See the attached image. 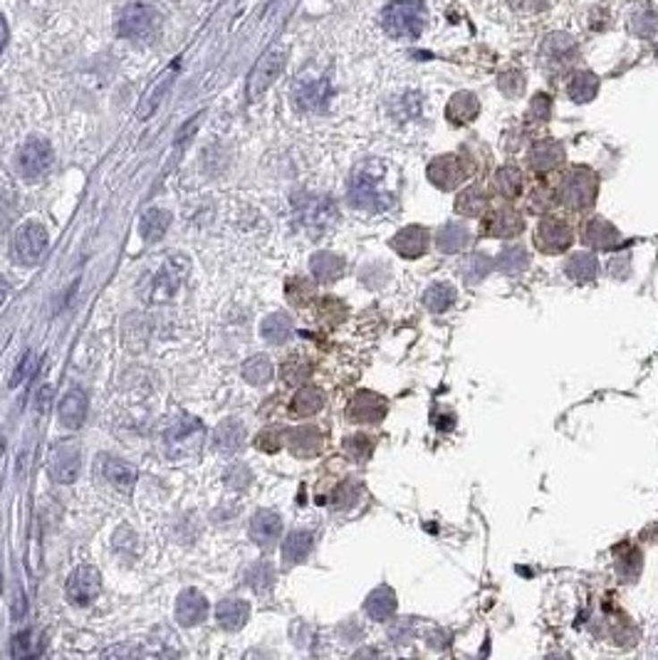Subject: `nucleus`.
Returning <instances> with one entry per match:
<instances>
[{
	"label": "nucleus",
	"instance_id": "f257e3e1",
	"mask_svg": "<svg viewBox=\"0 0 658 660\" xmlns=\"http://www.w3.org/2000/svg\"><path fill=\"white\" fill-rule=\"evenodd\" d=\"M386 169L379 161H367L351 173L350 203L364 213H382L396 203V193L386 186Z\"/></svg>",
	"mask_w": 658,
	"mask_h": 660
},
{
	"label": "nucleus",
	"instance_id": "f03ea898",
	"mask_svg": "<svg viewBox=\"0 0 658 660\" xmlns=\"http://www.w3.org/2000/svg\"><path fill=\"white\" fill-rule=\"evenodd\" d=\"M426 25V8L421 0H393L382 11V28L396 40H416Z\"/></svg>",
	"mask_w": 658,
	"mask_h": 660
},
{
	"label": "nucleus",
	"instance_id": "7ed1b4c3",
	"mask_svg": "<svg viewBox=\"0 0 658 660\" xmlns=\"http://www.w3.org/2000/svg\"><path fill=\"white\" fill-rule=\"evenodd\" d=\"M596 196H599V176L586 166H574L562 176L557 198L567 211L574 213H584L589 208H595Z\"/></svg>",
	"mask_w": 658,
	"mask_h": 660
},
{
	"label": "nucleus",
	"instance_id": "20e7f679",
	"mask_svg": "<svg viewBox=\"0 0 658 660\" xmlns=\"http://www.w3.org/2000/svg\"><path fill=\"white\" fill-rule=\"evenodd\" d=\"M203 438H206V428L198 418L179 415L164 430V446L171 458H191L201 450Z\"/></svg>",
	"mask_w": 658,
	"mask_h": 660
},
{
	"label": "nucleus",
	"instance_id": "39448f33",
	"mask_svg": "<svg viewBox=\"0 0 658 660\" xmlns=\"http://www.w3.org/2000/svg\"><path fill=\"white\" fill-rule=\"evenodd\" d=\"M45 247H47V230H45V225L38 223V221H28V223H22L15 230V235H13L11 255L18 265L30 267L43 257Z\"/></svg>",
	"mask_w": 658,
	"mask_h": 660
},
{
	"label": "nucleus",
	"instance_id": "423d86ee",
	"mask_svg": "<svg viewBox=\"0 0 658 660\" xmlns=\"http://www.w3.org/2000/svg\"><path fill=\"white\" fill-rule=\"evenodd\" d=\"M574 243V230L572 225L567 223L564 218H554L547 215L537 223L535 230V246L540 247L544 255H560L567 253Z\"/></svg>",
	"mask_w": 658,
	"mask_h": 660
},
{
	"label": "nucleus",
	"instance_id": "0eeeda50",
	"mask_svg": "<svg viewBox=\"0 0 658 660\" xmlns=\"http://www.w3.org/2000/svg\"><path fill=\"white\" fill-rule=\"evenodd\" d=\"M159 30V15L147 5H129L127 11L119 15L117 32L124 40H151Z\"/></svg>",
	"mask_w": 658,
	"mask_h": 660
},
{
	"label": "nucleus",
	"instance_id": "6e6552de",
	"mask_svg": "<svg viewBox=\"0 0 658 660\" xmlns=\"http://www.w3.org/2000/svg\"><path fill=\"white\" fill-rule=\"evenodd\" d=\"M189 275V260L186 257H169L151 282L149 299L151 302H169L176 297L181 282Z\"/></svg>",
	"mask_w": 658,
	"mask_h": 660
},
{
	"label": "nucleus",
	"instance_id": "1a4fd4ad",
	"mask_svg": "<svg viewBox=\"0 0 658 660\" xmlns=\"http://www.w3.org/2000/svg\"><path fill=\"white\" fill-rule=\"evenodd\" d=\"M283 67H285V50H280V47H273V50H267L257 64L253 67V72H250V79H248V99H257V96L266 95V89L273 82H275L280 72H283Z\"/></svg>",
	"mask_w": 658,
	"mask_h": 660
},
{
	"label": "nucleus",
	"instance_id": "9d476101",
	"mask_svg": "<svg viewBox=\"0 0 658 660\" xmlns=\"http://www.w3.org/2000/svg\"><path fill=\"white\" fill-rule=\"evenodd\" d=\"M53 159L55 154L50 141H45L40 137H32L18 151V169H21L25 179H38V176H43V173L50 171Z\"/></svg>",
	"mask_w": 658,
	"mask_h": 660
},
{
	"label": "nucleus",
	"instance_id": "9b49d317",
	"mask_svg": "<svg viewBox=\"0 0 658 660\" xmlns=\"http://www.w3.org/2000/svg\"><path fill=\"white\" fill-rule=\"evenodd\" d=\"M80 460H82V450H80V443L75 440H63L50 450L47 455V470L50 475L57 482H75L77 475H80Z\"/></svg>",
	"mask_w": 658,
	"mask_h": 660
},
{
	"label": "nucleus",
	"instance_id": "f8f14e48",
	"mask_svg": "<svg viewBox=\"0 0 658 660\" xmlns=\"http://www.w3.org/2000/svg\"><path fill=\"white\" fill-rule=\"evenodd\" d=\"M295 211H298L302 225L312 233L327 230L337 221V208L332 205L329 198H322V196H302L295 203Z\"/></svg>",
	"mask_w": 658,
	"mask_h": 660
},
{
	"label": "nucleus",
	"instance_id": "ddd939ff",
	"mask_svg": "<svg viewBox=\"0 0 658 660\" xmlns=\"http://www.w3.org/2000/svg\"><path fill=\"white\" fill-rule=\"evenodd\" d=\"M102 591V574L95 566H77L75 572L67 579V598L75 606H89Z\"/></svg>",
	"mask_w": 658,
	"mask_h": 660
},
{
	"label": "nucleus",
	"instance_id": "4468645a",
	"mask_svg": "<svg viewBox=\"0 0 658 660\" xmlns=\"http://www.w3.org/2000/svg\"><path fill=\"white\" fill-rule=\"evenodd\" d=\"M522 230H525V218L512 205H498L483 218V233L488 238L510 240V238H518Z\"/></svg>",
	"mask_w": 658,
	"mask_h": 660
},
{
	"label": "nucleus",
	"instance_id": "2eb2a0df",
	"mask_svg": "<svg viewBox=\"0 0 658 660\" xmlns=\"http://www.w3.org/2000/svg\"><path fill=\"white\" fill-rule=\"evenodd\" d=\"M426 173H428V181L434 183L438 191H453L468 179L466 163L460 161V156H453V154L431 161Z\"/></svg>",
	"mask_w": 658,
	"mask_h": 660
},
{
	"label": "nucleus",
	"instance_id": "dca6fc26",
	"mask_svg": "<svg viewBox=\"0 0 658 660\" xmlns=\"http://www.w3.org/2000/svg\"><path fill=\"white\" fill-rule=\"evenodd\" d=\"M389 411L386 398L374 391H359V394L351 398L350 408H347V418L351 423H359V426H376L382 423L384 415Z\"/></svg>",
	"mask_w": 658,
	"mask_h": 660
},
{
	"label": "nucleus",
	"instance_id": "f3484780",
	"mask_svg": "<svg viewBox=\"0 0 658 660\" xmlns=\"http://www.w3.org/2000/svg\"><path fill=\"white\" fill-rule=\"evenodd\" d=\"M431 246V235L424 225H406L399 233L392 238V247L396 255H401L404 260H418L428 253Z\"/></svg>",
	"mask_w": 658,
	"mask_h": 660
},
{
	"label": "nucleus",
	"instance_id": "a211bd4d",
	"mask_svg": "<svg viewBox=\"0 0 658 660\" xmlns=\"http://www.w3.org/2000/svg\"><path fill=\"white\" fill-rule=\"evenodd\" d=\"M208 616V601L198 589H183L176 598V623L183 629L198 626Z\"/></svg>",
	"mask_w": 658,
	"mask_h": 660
},
{
	"label": "nucleus",
	"instance_id": "6ab92c4d",
	"mask_svg": "<svg viewBox=\"0 0 658 660\" xmlns=\"http://www.w3.org/2000/svg\"><path fill=\"white\" fill-rule=\"evenodd\" d=\"M582 243L604 253V250H616V247L624 246V238H621V233L609 221H604V218H592V221L584 223Z\"/></svg>",
	"mask_w": 658,
	"mask_h": 660
},
{
	"label": "nucleus",
	"instance_id": "aec40b11",
	"mask_svg": "<svg viewBox=\"0 0 658 660\" xmlns=\"http://www.w3.org/2000/svg\"><path fill=\"white\" fill-rule=\"evenodd\" d=\"M283 534V517L273 510H260L255 512L253 520H250V537L257 547L270 549L275 547V542Z\"/></svg>",
	"mask_w": 658,
	"mask_h": 660
},
{
	"label": "nucleus",
	"instance_id": "412c9836",
	"mask_svg": "<svg viewBox=\"0 0 658 660\" xmlns=\"http://www.w3.org/2000/svg\"><path fill=\"white\" fill-rule=\"evenodd\" d=\"M527 163L537 173H550V171L560 169L564 163V146L554 138L537 141L530 149V154H527Z\"/></svg>",
	"mask_w": 658,
	"mask_h": 660
},
{
	"label": "nucleus",
	"instance_id": "4be33fe9",
	"mask_svg": "<svg viewBox=\"0 0 658 660\" xmlns=\"http://www.w3.org/2000/svg\"><path fill=\"white\" fill-rule=\"evenodd\" d=\"M287 446H290V453L295 458H315V455L322 453L325 440H322V433L317 428L299 426L287 433Z\"/></svg>",
	"mask_w": 658,
	"mask_h": 660
},
{
	"label": "nucleus",
	"instance_id": "5701e85b",
	"mask_svg": "<svg viewBox=\"0 0 658 660\" xmlns=\"http://www.w3.org/2000/svg\"><path fill=\"white\" fill-rule=\"evenodd\" d=\"M245 446V426L238 418H225L213 433V447L224 455H235Z\"/></svg>",
	"mask_w": 658,
	"mask_h": 660
},
{
	"label": "nucleus",
	"instance_id": "b1692460",
	"mask_svg": "<svg viewBox=\"0 0 658 660\" xmlns=\"http://www.w3.org/2000/svg\"><path fill=\"white\" fill-rule=\"evenodd\" d=\"M470 240H473L470 228L466 223L451 221V223L441 225V230L435 235V247L441 253H446V255H456V253H460V250H466L470 246Z\"/></svg>",
	"mask_w": 658,
	"mask_h": 660
},
{
	"label": "nucleus",
	"instance_id": "393cba45",
	"mask_svg": "<svg viewBox=\"0 0 658 660\" xmlns=\"http://www.w3.org/2000/svg\"><path fill=\"white\" fill-rule=\"evenodd\" d=\"M215 618H218V626L224 631H240L250 618V604L243 598H225L215 606Z\"/></svg>",
	"mask_w": 658,
	"mask_h": 660
},
{
	"label": "nucleus",
	"instance_id": "a878e982",
	"mask_svg": "<svg viewBox=\"0 0 658 660\" xmlns=\"http://www.w3.org/2000/svg\"><path fill=\"white\" fill-rule=\"evenodd\" d=\"M87 411H89V401L87 396L80 391V388H72L60 398V405H57V414H60V421L63 426L67 428H82L87 418Z\"/></svg>",
	"mask_w": 658,
	"mask_h": 660
},
{
	"label": "nucleus",
	"instance_id": "bb28decb",
	"mask_svg": "<svg viewBox=\"0 0 658 660\" xmlns=\"http://www.w3.org/2000/svg\"><path fill=\"white\" fill-rule=\"evenodd\" d=\"M102 475L119 492H131L134 485H137V470L131 468L129 463H124V460L112 458V455L102 458Z\"/></svg>",
	"mask_w": 658,
	"mask_h": 660
},
{
	"label": "nucleus",
	"instance_id": "cd10ccee",
	"mask_svg": "<svg viewBox=\"0 0 658 660\" xmlns=\"http://www.w3.org/2000/svg\"><path fill=\"white\" fill-rule=\"evenodd\" d=\"M309 270H312V275H315L319 285H332V282H337L344 275V260L340 255H334V253L322 250V253H315L309 257Z\"/></svg>",
	"mask_w": 658,
	"mask_h": 660
},
{
	"label": "nucleus",
	"instance_id": "c85d7f7f",
	"mask_svg": "<svg viewBox=\"0 0 658 660\" xmlns=\"http://www.w3.org/2000/svg\"><path fill=\"white\" fill-rule=\"evenodd\" d=\"M364 611L372 621H389L396 611V594H393L392 586H376L372 594L364 601Z\"/></svg>",
	"mask_w": 658,
	"mask_h": 660
},
{
	"label": "nucleus",
	"instance_id": "c756f323",
	"mask_svg": "<svg viewBox=\"0 0 658 660\" xmlns=\"http://www.w3.org/2000/svg\"><path fill=\"white\" fill-rule=\"evenodd\" d=\"M490 205V196L488 191L480 186V183H473L463 191L458 193L456 198V213L466 215V218H478L488 211Z\"/></svg>",
	"mask_w": 658,
	"mask_h": 660
},
{
	"label": "nucleus",
	"instance_id": "7c9ffc66",
	"mask_svg": "<svg viewBox=\"0 0 658 660\" xmlns=\"http://www.w3.org/2000/svg\"><path fill=\"white\" fill-rule=\"evenodd\" d=\"M564 275L579 285H589L599 275V260L592 253H574L564 263Z\"/></svg>",
	"mask_w": 658,
	"mask_h": 660
},
{
	"label": "nucleus",
	"instance_id": "2f4dec72",
	"mask_svg": "<svg viewBox=\"0 0 658 660\" xmlns=\"http://www.w3.org/2000/svg\"><path fill=\"white\" fill-rule=\"evenodd\" d=\"M478 114L480 102L476 95H470V92H458V95L451 96V102H448L446 107L448 121H453V124H470Z\"/></svg>",
	"mask_w": 658,
	"mask_h": 660
},
{
	"label": "nucleus",
	"instance_id": "473e14b6",
	"mask_svg": "<svg viewBox=\"0 0 658 660\" xmlns=\"http://www.w3.org/2000/svg\"><path fill=\"white\" fill-rule=\"evenodd\" d=\"M641 566H644V556H641V549H637L634 544H624L621 549H616V576L624 584L637 581L641 576Z\"/></svg>",
	"mask_w": 658,
	"mask_h": 660
},
{
	"label": "nucleus",
	"instance_id": "72a5a7b5",
	"mask_svg": "<svg viewBox=\"0 0 658 660\" xmlns=\"http://www.w3.org/2000/svg\"><path fill=\"white\" fill-rule=\"evenodd\" d=\"M493 186H495V191H498L502 198L515 201V198L522 193V188H525V176H522V171L518 169L515 163H505V166H500V169L495 171Z\"/></svg>",
	"mask_w": 658,
	"mask_h": 660
},
{
	"label": "nucleus",
	"instance_id": "f704fd0d",
	"mask_svg": "<svg viewBox=\"0 0 658 660\" xmlns=\"http://www.w3.org/2000/svg\"><path fill=\"white\" fill-rule=\"evenodd\" d=\"M312 542H315V537H312L308 530H295V532H290L285 542H283V562H285L287 566L305 562L309 556V552H312Z\"/></svg>",
	"mask_w": 658,
	"mask_h": 660
},
{
	"label": "nucleus",
	"instance_id": "c9c22d12",
	"mask_svg": "<svg viewBox=\"0 0 658 660\" xmlns=\"http://www.w3.org/2000/svg\"><path fill=\"white\" fill-rule=\"evenodd\" d=\"M325 391L317 388V386H302L295 398H292V404H290V414L298 415V418H308V415H315L319 414L322 408H325Z\"/></svg>",
	"mask_w": 658,
	"mask_h": 660
},
{
	"label": "nucleus",
	"instance_id": "e433bc0d",
	"mask_svg": "<svg viewBox=\"0 0 658 660\" xmlns=\"http://www.w3.org/2000/svg\"><path fill=\"white\" fill-rule=\"evenodd\" d=\"M574 43L572 38H567V35H550L544 45H542V57H544V63L550 64V67H564L567 63H572L574 57Z\"/></svg>",
	"mask_w": 658,
	"mask_h": 660
},
{
	"label": "nucleus",
	"instance_id": "4c0bfd02",
	"mask_svg": "<svg viewBox=\"0 0 658 660\" xmlns=\"http://www.w3.org/2000/svg\"><path fill=\"white\" fill-rule=\"evenodd\" d=\"M169 225H171L169 211L151 208L149 213L141 215V221H139V233H141V238H144L147 243H156V240H161V238L166 235Z\"/></svg>",
	"mask_w": 658,
	"mask_h": 660
},
{
	"label": "nucleus",
	"instance_id": "58836bf2",
	"mask_svg": "<svg viewBox=\"0 0 658 660\" xmlns=\"http://www.w3.org/2000/svg\"><path fill=\"white\" fill-rule=\"evenodd\" d=\"M495 267L505 275L515 277L522 275L527 267H530V253L522 246H508L500 250L498 260H495Z\"/></svg>",
	"mask_w": 658,
	"mask_h": 660
},
{
	"label": "nucleus",
	"instance_id": "ea45409f",
	"mask_svg": "<svg viewBox=\"0 0 658 660\" xmlns=\"http://www.w3.org/2000/svg\"><path fill=\"white\" fill-rule=\"evenodd\" d=\"M456 305V289L451 288L448 282H435L424 292V307L434 314L448 312V309Z\"/></svg>",
	"mask_w": 658,
	"mask_h": 660
},
{
	"label": "nucleus",
	"instance_id": "a19ab883",
	"mask_svg": "<svg viewBox=\"0 0 658 660\" xmlns=\"http://www.w3.org/2000/svg\"><path fill=\"white\" fill-rule=\"evenodd\" d=\"M260 334L270 344H285L292 337V320L287 317L285 312H275V314H270V317L263 320Z\"/></svg>",
	"mask_w": 658,
	"mask_h": 660
},
{
	"label": "nucleus",
	"instance_id": "79ce46f5",
	"mask_svg": "<svg viewBox=\"0 0 658 660\" xmlns=\"http://www.w3.org/2000/svg\"><path fill=\"white\" fill-rule=\"evenodd\" d=\"M490 270H493V260L488 255H468L460 265H458V272L463 277V282L466 285H480L485 277L490 275Z\"/></svg>",
	"mask_w": 658,
	"mask_h": 660
},
{
	"label": "nucleus",
	"instance_id": "37998d69",
	"mask_svg": "<svg viewBox=\"0 0 658 660\" xmlns=\"http://www.w3.org/2000/svg\"><path fill=\"white\" fill-rule=\"evenodd\" d=\"M567 92L572 96V102L577 104H586L592 102L599 92V77L592 75V72H579V75L572 77V82L567 87Z\"/></svg>",
	"mask_w": 658,
	"mask_h": 660
},
{
	"label": "nucleus",
	"instance_id": "c03bdc74",
	"mask_svg": "<svg viewBox=\"0 0 658 660\" xmlns=\"http://www.w3.org/2000/svg\"><path fill=\"white\" fill-rule=\"evenodd\" d=\"M273 362L267 359L266 354H257V356H250L248 362L243 363V379L248 384L253 386H266L270 379H273Z\"/></svg>",
	"mask_w": 658,
	"mask_h": 660
},
{
	"label": "nucleus",
	"instance_id": "a18cd8bd",
	"mask_svg": "<svg viewBox=\"0 0 658 660\" xmlns=\"http://www.w3.org/2000/svg\"><path fill=\"white\" fill-rule=\"evenodd\" d=\"M329 96V87L327 82H305V85L298 87V104L302 109H322L327 104Z\"/></svg>",
	"mask_w": 658,
	"mask_h": 660
},
{
	"label": "nucleus",
	"instance_id": "49530a36",
	"mask_svg": "<svg viewBox=\"0 0 658 660\" xmlns=\"http://www.w3.org/2000/svg\"><path fill=\"white\" fill-rule=\"evenodd\" d=\"M280 376H283V381L290 386L308 384L309 376H312V363H309L308 359H302V356H290V359L283 363Z\"/></svg>",
	"mask_w": 658,
	"mask_h": 660
},
{
	"label": "nucleus",
	"instance_id": "de8ad7c7",
	"mask_svg": "<svg viewBox=\"0 0 658 660\" xmlns=\"http://www.w3.org/2000/svg\"><path fill=\"white\" fill-rule=\"evenodd\" d=\"M43 653V643H40V636L35 631H22L18 633L11 643V656L13 658H35Z\"/></svg>",
	"mask_w": 658,
	"mask_h": 660
},
{
	"label": "nucleus",
	"instance_id": "09e8293b",
	"mask_svg": "<svg viewBox=\"0 0 658 660\" xmlns=\"http://www.w3.org/2000/svg\"><path fill=\"white\" fill-rule=\"evenodd\" d=\"M344 450H347V455L351 460H357V463H367V460L372 458L374 453V443L372 438L367 436H351L344 440Z\"/></svg>",
	"mask_w": 658,
	"mask_h": 660
},
{
	"label": "nucleus",
	"instance_id": "8fccbe9b",
	"mask_svg": "<svg viewBox=\"0 0 658 660\" xmlns=\"http://www.w3.org/2000/svg\"><path fill=\"white\" fill-rule=\"evenodd\" d=\"M287 299L298 307H305L315 299V285H309L308 280H290L287 282Z\"/></svg>",
	"mask_w": 658,
	"mask_h": 660
},
{
	"label": "nucleus",
	"instance_id": "3c124183",
	"mask_svg": "<svg viewBox=\"0 0 658 660\" xmlns=\"http://www.w3.org/2000/svg\"><path fill=\"white\" fill-rule=\"evenodd\" d=\"M248 581L253 586V591L263 594V591H267L270 586L275 584V572H273V566L267 564V562H260V564H255L253 569H250Z\"/></svg>",
	"mask_w": 658,
	"mask_h": 660
},
{
	"label": "nucleus",
	"instance_id": "603ef678",
	"mask_svg": "<svg viewBox=\"0 0 658 660\" xmlns=\"http://www.w3.org/2000/svg\"><path fill=\"white\" fill-rule=\"evenodd\" d=\"M553 203H554L553 191H550L544 183H540V186H537V188L527 196V211H530V213H537V215L547 213V211L553 208Z\"/></svg>",
	"mask_w": 658,
	"mask_h": 660
},
{
	"label": "nucleus",
	"instance_id": "864d4df0",
	"mask_svg": "<svg viewBox=\"0 0 658 660\" xmlns=\"http://www.w3.org/2000/svg\"><path fill=\"white\" fill-rule=\"evenodd\" d=\"M416 636V626H414V618H401V621H396L392 629H389V639H392L393 646H406V643H411Z\"/></svg>",
	"mask_w": 658,
	"mask_h": 660
},
{
	"label": "nucleus",
	"instance_id": "5fc2aeb1",
	"mask_svg": "<svg viewBox=\"0 0 658 660\" xmlns=\"http://www.w3.org/2000/svg\"><path fill=\"white\" fill-rule=\"evenodd\" d=\"M361 495V485L357 480H347V482H342V488L334 492V502H337V507H351V505H357Z\"/></svg>",
	"mask_w": 658,
	"mask_h": 660
},
{
	"label": "nucleus",
	"instance_id": "6e6d98bb",
	"mask_svg": "<svg viewBox=\"0 0 658 660\" xmlns=\"http://www.w3.org/2000/svg\"><path fill=\"white\" fill-rule=\"evenodd\" d=\"M224 480L228 488H238V490H243V488H248V482H253V472L245 468L243 463H235V465L228 468Z\"/></svg>",
	"mask_w": 658,
	"mask_h": 660
},
{
	"label": "nucleus",
	"instance_id": "4d7b16f0",
	"mask_svg": "<svg viewBox=\"0 0 658 660\" xmlns=\"http://www.w3.org/2000/svg\"><path fill=\"white\" fill-rule=\"evenodd\" d=\"M500 89L505 92L508 96H518L522 95V89H525V82H522V75L520 72H515V70H510L505 75L498 79Z\"/></svg>",
	"mask_w": 658,
	"mask_h": 660
},
{
	"label": "nucleus",
	"instance_id": "13d9d810",
	"mask_svg": "<svg viewBox=\"0 0 658 660\" xmlns=\"http://www.w3.org/2000/svg\"><path fill=\"white\" fill-rule=\"evenodd\" d=\"M553 114V99L547 95H535L530 104V117L537 121H547Z\"/></svg>",
	"mask_w": 658,
	"mask_h": 660
},
{
	"label": "nucleus",
	"instance_id": "bf43d9fd",
	"mask_svg": "<svg viewBox=\"0 0 658 660\" xmlns=\"http://www.w3.org/2000/svg\"><path fill=\"white\" fill-rule=\"evenodd\" d=\"M280 443H283V433H277V430H266V433H260L257 440H255V446L260 447V450H266V453H277L280 450Z\"/></svg>",
	"mask_w": 658,
	"mask_h": 660
},
{
	"label": "nucleus",
	"instance_id": "052dcab7",
	"mask_svg": "<svg viewBox=\"0 0 658 660\" xmlns=\"http://www.w3.org/2000/svg\"><path fill=\"white\" fill-rule=\"evenodd\" d=\"M30 372H32V354H25V359L21 362V369L13 373V379H11L13 388H15V386H21L22 381L28 379V373Z\"/></svg>",
	"mask_w": 658,
	"mask_h": 660
},
{
	"label": "nucleus",
	"instance_id": "680f3d73",
	"mask_svg": "<svg viewBox=\"0 0 658 660\" xmlns=\"http://www.w3.org/2000/svg\"><path fill=\"white\" fill-rule=\"evenodd\" d=\"M8 292H11V285H8V280H5V277L0 275V305L5 302V297H8Z\"/></svg>",
	"mask_w": 658,
	"mask_h": 660
},
{
	"label": "nucleus",
	"instance_id": "e2e57ef3",
	"mask_svg": "<svg viewBox=\"0 0 658 660\" xmlns=\"http://www.w3.org/2000/svg\"><path fill=\"white\" fill-rule=\"evenodd\" d=\"M5 40H8V28H5V22L0 18V53H3V47H5Z\"/></svg>",
	"mask_w": 658,
	"mask_h": 660
}]
</instances>
